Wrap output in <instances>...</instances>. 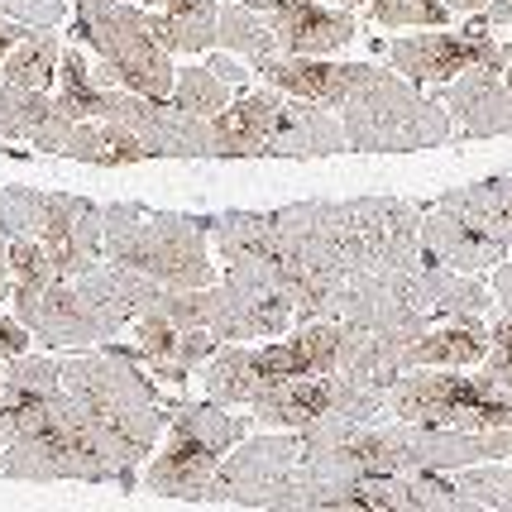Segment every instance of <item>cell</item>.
Returning <instances> with one entry per match:
<instances>
[{
    "instance_id": "14",
    "label": "cell",
    "mask_w": 512,
    "mask_h": 512,
    "mask_svg": "<svg viewBox=\"0 0 512 512\" xmlns=\"http://www.w3.org/2000/svg\"><path fill=\"white\" fill-rule=\"evenodd\" d=\"M96 120H115L149 149V158H211V120L178 111L173 101H154L106 82L101 91V115Z\"/></svg>"
},
{
    "instance_id": "20",
    "label": "cell",
    "mask_w": 512,
    "mask_h": 512,
    "mask_svg": "<svg viewBox=\"0 0 512 512\" xmlns=\"http://www.w3.org/2000/svg\"><path fill=\"white\" fill-rule=\"evenodd\" d=\"M264 87L297 96V101H312L326 111H340V101L350 96L359 77V63H331V58H292V53H273L259 63Z\"/></svg>"
},
{
    "instance_id": "9",
    "label": "cell",
    "mask_w": 512,
    "mask_h": 512,
    "mask_svg": "<svg viewBox=\"0 0 512 512\" xmlns=\"http://www.w3.org/2000/svg\"><path fill=\"white\" fill-rule=\"evenodd\" d=\"M77 34L101 53L96 72L106 82L154 96V101H173L178 67H173V53L158 44L149 10L125 0H77Z\"/></svg>"
},
{
    "instance_id": "39",
    "label": "cell",
    "mask_w": 512,
    "mask_h": 512,
    "mask_svg": "<svg viewBox=\"0 0 512 512\" xmlns=\"http://www.w3.org/2000/svg\"><path fill=\"white\" fill-rule=\"evenodd\" d=\"M484 20L489 24H512V0H493L489 10H484Z\"/></svg>"
},
{
    "instance_id": "28",
    "label": "cell",
    "mask_w": 512,
    "mask_h": 512,
    "mask_svg": "<svg viewBox=\"0 0 512 512\" xmlns=\"http://www.w3.org/2000/svg\"><path fill=\"white\" fill-rule=\"evenodd\" d=\"M101 91H106V77L91 72L77 48H63V58H58V96H53L58 115H67V120H96L101 115Z\"/></svg>"
},
{
    "instance_id": "25",
    "label": "cell",
    "mask_w": 512,
    "mask_h": 512,
    "mask_svg": "<svg viewBox=\"0 0 512 512\" xmlns=\"http://www.w3.org/2000/svg\"><path fill=\"white\" fill-rule=\"evenodd\" d=\"M216 15L221 0H163V10L149 20L168 53H206L216 44Z\"/></svg>"
},
{
    "instance_id": "34",
    "label": "cell",
    "mask_w": 512,
    "mask_h": 512,
    "mask_svg": "<svg viewBox=\"0 0 512 512\" xmlns=\"http://www.w3.org/2000/svg\"><path fill=\"white\" fill-rule=\"evenodd\" d=\"M0 15L24 29H53L67 20V0H0Z\"/></svg>"
},
{
    "instance_id": "7",
    "label": "cell",
    "mask_w": 512,
    "mask_h": 512,
    "mask_svg": "<svg viewBox=\"0 0 512 512\" xmlns=\"http://www.w3.org/2000/svg\"><path fill=\"white\" fill-rule=\"evenodd\" d=\"M335 350H340V321H307L297 326L292 340L259 345V350L221 345L201 369V388H206V402L216 407H249L278 383L335 374Z\"/></svg>"
},
{
    "instance_id": "26",
    "label": "cell",
    "mask_w": 512,
    "mask_h": 512,
    "mask_svg": "<svg viewBox=\"0 0 512 512\" xmlns=\"http://www.w3.org/2000/svg\"><path fill=\"white\" fill-rule=\"evenodd\" d=\"M216 44L230 48L235 58H245V63H264L273 53H283L278 48V34H273V24L259 15V10H249L240 0H225L221 15H216Z\"/></svg>"
},
{
    "instance_id": "22",
    "label": "cell",
    "mask_w": 512,
    "mask_h": 512,
    "mask_svg": "<svg viewBox=\"0 0 512 512\" xmlns=\"http://www.w3.org/2000/svg\"><path fill=\"white\" fill-rule=\"evenodd\" d=\"M58 355H15L0 369V446L58 393Z\"/></svg>"
},
{
    "instance_id": "36",
    "label": "cell",
    "mask_w": 512,
    "mask_h": 512,
    "mask_svg": "<svg viewBox=\"0 0 512 512\" xmlns=\"http://www.w3.org/2000/svg\"><path fill=\"white\" fill-rule=\"evenodd\" d=\"M489 292H493V307H498V316H512V254L493 268Z\"/></svg>"
},
{
    "instance_id": "15",
    "label": "cell",
    "mask_w": 512,
    "mask_h": 512,
    "mask_svg": "<svg viewBox=\"0 0 512 512\" xmlns=\"http://www.w3.org/2000/svg\"><path fill=\"white\" fill-rule=\"evenodd\" d=\"M388 63L412 87L417 82H455L460 72L479 63H503V44H493V34H484V24L460 29V34H412V39L388 44Z\"/></svg>"
},
{
    "instance_id": "11",
    "label": "cell",
    "mask_w": 512,
    "mask_h": 512,
    "mask_svg": "<svg viewBox=\"0 0 512 512\" xmlns=\"http://www.w3.org/2000/svg\"><path fill=\"white\" fill-rule=\"evenodd\" d=\"M388 412L412 426H446V431H503L512 426V393L484 374L460 369H407L388 393Z\"/></svg>"
},
{
    "instance_id": "19",
    "label": "cell",
    "mask_w": 512,
    "mask_h": 512,
    "mask_svg": "<svg viewBox=\"0 0 512 512\" xmlns=\"http://www.w3.org/2000/svg\"><path fill=\"white\" fill-rule=\"evenodd\" d=\"M216 350L221 345H216L211 331H187V326H178V321H168L158 312L134 316V359H144L149 374H158V379L187 383V374L201 369Z\"/></svg>"
},
{
    "instance_id": "18",
    "label": "cell",
    "mask_w": 512,
    "mask_h": 512,
    "mask_svg": "<svg viewBox=\"0 0 512 512\" xmlns=\"http://www.w3.org/2000/svg\"><path fill=\"white\" fill-rule=\"evenodd\" d=\"M29 144L44 149V154L96 163V168H120V163H144L149 158V149L125 125H115V120H67L58 111H53V120Z\"/></svg>"
},
{
    "instance_id": "24",
    "label": "cell",
    "mask_w": 512,
    "mask_h": 512,
    "mask_svg": "<svg viewBox=\"0 0 512 512\" xmlns=\"http://www.w3.org/2000/svg\"><path fill=\"white\" fill-rule=\"evenodd\" d=\"M484 355H489L484 316H455V321H436L412 345L407 369H469V364H484Z\"/></svg>"
},
{
    "instance_id": "38",
    "label": "cell",
    "mask_w": 512,
    "mask_h": 512,
    "mask_svg": "<svg viewBox=\"0 0 512 512\" xmlns=\"http://www.w3.org/2000/svg\"><path fill=\"white\" fill-rule=\"evenodd\" d=\"M493 0H446V10L450 15H484Z\"/></svg>"
},
{
    "instance_id": "8",
    "label": "cell",
    "mask_w": 512,
    "mask_h": 512,
    "mask_svg": "<svg viewBox=\"0 0 512 512\" xmlns=\"http://www.w3.org/2000/svg\"><path fill=\"white\" fill-rule=\"evenodd\" d=\"M254 417H240L235 407L216 402H178L168 412V446L158 450L149 469L139 474V489L158 498H187L201 503V493L211 484V474L221 460L249 436Z\"/></svg>"
},
{
    "instance_id": "2",
    "label": "cell",
    "mask_w": 512,
    "mask_h": 512,
    "mask_svg": "<svg viewBox=\"0 0 512 512\" xmlns=\"http://www.w3.org/2000/svg\"><path fill=\"white\" fill-rule=\"evenodd\" d=\"M158 283L139 278L120 264H96L82 278H58L34 297L10 302V316L48 350H91L106 345L130 326L134 316L154 307Z\"/></svg>"
},
{
    "instance_id": "6",
    "label": "cell",
    "mask_w": 512,
    "mask_h": 512,
    "mask_svg": "<svg viewBox=\"0 0 512 512\" xmlns=\"http://www.w3.org/2000/svg\"><path fill=\"white\" fill-rule=\"evenodd\" d=\"M340 130L345 149L355 154H417V149H441L455 125L446 106L422 96L407 77L359 63L355 87L340 101Z\"/></svg>"
},
{
    "instance_id": "13",
    "label": "cell",
    "mask_w": 512,
    "mask_h": 512,
    "mask_svg": "<svg viewBox=\"0 0 512 512\" xmlns=\"http://www.w3.org/2000/svg\"><path fill=\"white\" fill-rule=\"evenodd\" d=\"M302 460V436L297 431H273V436H245L240 446L221 460L201 503H240V508L278 512L292 474Z\"/></svg>"
},
{
    "instance_id": "42",
    "label": "cell",
    "mask_w": 512,
    "mask_h": 512,
    "mask_svg": "<svg viewBox=\"0 0 512 512\" xmlns=\"http://www.w3.org/2000/svg\"><path fill=\"white\" fill-rule=\"evenodd\" d=\"M340 10H355V5H369V0H335Z\"/></svg>"
},
{
    "instance_id": "17",
    "label": "cell",
    "mask_w": 512,
    "mask_h": 512,
    "mask_svg": "<svg viewBox=\"0 0 512 512\" xmlns=\"http://www.w3.org/2000/svg\"><path fill=\"white\" fill-rule=\"evenodd\" d=\"M455 134L465 139H493V134H512V91L503 82V63H479L460 72L446 91H441Z\"/></svg>"
},
{
    "instance_id": "32",
    "label": "cell",
    "mask_w": 512,
    "mask_h": 512,
    "mask_svg": "<svg viewBox=\"0 0 512 512\" xmlns=\"http://www.w3.org/2000/svg\"><path fill=\"white\" fill-rule=\"evenodd\" d=\"M374 20L383 29H407V24H446L450 10L446 0H369Z\"/></svg>"
},
{
    "instance_id": "40",
    "label": "cell",
    "mask_w": 512,
    "mask_h": 512,
    "mask_svg": "<svg viewBox=\"0 0 512 512\" xmlns=\"http://www.w3.org/2000/svg\"><path fill=\"white\" fill-rule=\"evenodd\" d=\"M10 297V264H5V230H0V302Z\"/></svg>"
},
{
    "instance_id": "37",
    "label": "cell",
    "mask_w": 512,
    "mask_h": 512,
    "mask_svg": "<svg viewBox=\"0 0 512 512\" xmlns=\"http://www.w3.org/2000/svg\"><path fill=\"white\" fill-rule=\"evenodd\" d=\"M24 34H29V29H24V24H15V20H5V15H0V63H5V58H10V48L20 44Z\"/></svg>"
},
{
    "instance_id": "43",
    "label": "cell",
    "mask_w": 512,
    "mask_h": 512,
    "mask_svg": "<svg viewBox=\"0 0 512 512\" xmlns=\"http://www.w3.org/2000/svg\"><path fill=\"white\" fill-rule=\"evenodd\" d=\"M5 364H10V359H5V355H0V369H5Z\"/></svg>"
},
{
    "instance_id": "5",
    "label": "cell",
    "mask_w": 512,
    "mask_h": 512,
    "mask_svg": "<svg viewBox=\"0 0 512 512\" xmlns=\"http://www.w3.org/2000/svg\"><path fill=\"white\" fill-rule=\"evenodd\" d=\"M206 221L173 216V211H144V206H101V245L111 264L130 268L158 288L197 292L216 283V264L206 249Z\"/></svg>"
},
{
    "instance_id": "35",
    "label": "cell",
    "mask_w": 512,
    "mask_h": 512,
    "mask_svg": "<svg viewBox=\"0 0 512 512\" xmlns=\"http://www.w3.org/2000/svg\"><path fill=\"white\" fill-rule=\"evenodd\" d=\"M201 67H206V72H216L230 91H245L249 87V67L240 63V58H225V53H216V58H206Z\"/></svg>"
},
{
    "instance_id": "12",
    "label": "cell",
    "mask_w": 512,
    "mask_h": 512,
    "mask_svg": "<svg viewBox=\"0 0 512 512\" xmlns=\"http://www.w3.org/2000/svg\"><path fill=\"white\" fill-rule=\"evenodd\" d=\"M249 412L259 426H273V431H312V426L335 422H379L388 402H383V393L345 379V374H312V379L268 388L264 398L249 402Z\"/></svg>"
},
{
    "instance_id": "41",
    "label": "cell",
    "mask_w": 512,
    "mask_h": 512,
    "mask_svg": "<svg viewBox=\"0 0 512 512\" xmlns=\"http://www.w3.org/2000/svg\"><path fill=\"white\" fill-rule=\"evenodd\" d=\"M503 82H508V91H512V44H503Z\"/></svg>"
},
{
    "instance_id": "31",
    "label": "cell",
    "mask_w": 512,
    "mask_h": 512,
    "mask_svg": "<svg viewBox=\"0 0 512 512\" xmlns=\"http://www.w3.org/2000/svg\"><path fill=\"white\" fill-rule=\"evenodd\" d=\"M450 484L474 498V503H484L493 512H512V469L503 460H493V465H469V469H455L450 474Z\"/></svg>"
},
{
    "instance_id": "3",
    "label": "cell",
    "mask_w": 512,
    "mask_h": 512,
    "mask_svg": "<svg viewBox=\"0 0 512 512\" xmlns=\"http://www.w3.org/2000/svg\"><path fill=\"white\" fill-rule=\"evenodd\" d=\"M58 383L130 474L154 455L158 436L168 431L163 398L120 350H72L58 369Z\"/></svg>"
},
{
    "instance_id": "33",
    "label": "cell",
    "mask_w": 512,
    "mask_h": 512,
    "mask_svg": "<svg viewBox=\"0 0 512 512\" xmlns=\"http://www.w3.org/2000/svg\"><path fill=\"white\" fill-rule=\"evenodd\" d=\"M484 379L512 393V316H498L489 326V355H484Z\"/></svg>"
},
{
    "instance_id": "29",
    "label": "cell",
    "mask_w": 512,
    "mask_h": 512,
    "mask_svg": "<svg viewBox=\"0 0 512 512\" xmlns=\"http://www.w3.org/2000/svg\"><path fill=\"white\" fill-rule=\"evenodd\" d=\"M53 96L48 91H29L15 82H0V139H34L53 120Z\"/></svg>"
},
{
    "instance_id": "27",
    "label": "cell",
    "mask_w": 512,
    "mask_h": 512,
    "mask_svg": "<svg viewBox=\"0 0 512 512\" xmlns=\"http://www.w3.org/2000/svg\"><path fill=\"white\" fill-rule=\"evenodd\" d=\"M58 58H63L58 34L29 29L20 44L10 48V58L0 63V82H15V87H29V91H48L58 82Z\"/></svg>"
},
{
    "instance_id": "1",
    "label": "cell",
    "mask_w": 512,
    "mask_h": 512,
    "mask_svg": "<svg viewBox=\"0 0 512 512\" xmlns=\"http://www.w3.org/2000/svg\"><path fill=\"white\" fill-rule=\"evenodd\" d=\"M230 273L264 278L307 321H335L340 292L359 273L422 264V206L402 197L302 201L283 211H225L206 221Z\"/></svg>"
},
{
    "instance_id": "21",
    "label": "cell",
    "mask_w": 512,
    "mask_h": 512,
    "mask_svg": "<svg viewBox=\"0 0 512 512\" xmlns=\"http://www.w3.org/2000/svg\"><path fill=\"white\" fill-rule=\"evenodd\" d=\"M283 91H240V101H230L211 120V154L216 158H264V144L278 115H283Z\"/></svg>"
},
{
    "instance_id": "16",
    "label": "cell",
    "mask_w": 512,
    "mask_h": 512,
    "mask_svg": "<svg viewBox=\"0 0 512 512\" xmlns=\"http://www.w3.org/2000/svg\"><path fill=\"white\" fill-rule=\"evenodd\" d=\"M240 5L259 10L273 24L278 48L292 58H331L359 39L355 15L340 5H321V0H240Z\"/></svg>"
},
{
    "instance_id": "30",
    "label": "cell",
    "mask_w": 512,
    "mask_h": 512,
    "mask_svg": "<svg viewBox=\"0 0 512 512\" xmlns=\"http://www.w3.org/2000/svg\"><path fill=\"white\" fill-rule=\"evenodd\" d=\"M173 106L197 115V120H216L230 106V87H225L216 72H206V67H187V72H178V82H173Z\"/></svg>"
},
{
    "instance_id": "10",
    "label": "cell",
    "mask_w": 512,
    "mask_h": 512,
    "mask_svg": "<svg viewBox=\"0 0 512 512\" xmlns=\"http://www.w3.org/2000/svg\"><path fill=\"white\" fill-rule=\"evenodd\" d=\"M0 230L39 240L58 278H82L106 259L101 245V206L87 197L0 187Z\"/></svg>"
},
{
    "instance_id": "4",
    "label": "cell",
    "mask_w": 512,
    "mask_h": 512,
    "mask_svg": "<svg viewBox=\"0 0 512 512\" xmlns=\"http://www.w3.org/2000/svg\"><path fill=\"white\" fill-rule=\"evenodd\" d=\"M0 474L5 479H29V484H58V479H77V484H125L134 489L130 469L120 465L101 431L72 407V398L58 393L29 417V422L0 446Z\"/></svg>"
},
{
    "instance_id": "23",
    "label": "cell",
    "mask_w": 512,
    "mask_h": 512,
    "mask_svg": "<svg viewBox=\"0 0 512 512\" xmlns=\"http://www.w3.org/2000/svg\"><path fill=\"white\" fill-rule=\"evenodd\" d=\"M268 158H326V154H345V130L326 106H312V101H297L288 96L283 101V115L268 134L264 144Z\"/></svg>"
}]
</instances>
